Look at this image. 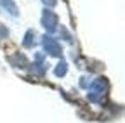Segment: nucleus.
Returning <instances> with one entry per match:
<instances>
[{
  "label": "nucleus",
  "mask_w": 125,
  "mask_h": 123,
  "mask_svg": "<svg viewBox=\"0 0 125 123\" xmlns=\"http://www.w3.org/2000/svg\"><path fill=\"white\" fill-rule=\"evenodd\" d=\"M87 90H89L87 97H89V101H90V102H94V104H103L104 97L108 95L109 83H108V80H106V78L99 76V78H96V80H94V82L87 87Z\"/></svg>",
  "instance_id": "f257e3e1"
},
{
  "label": "nucleus",
  "mask_w": 125,
  "mask_h": 123,
  "mask_svg": "<svg viewBox=\"0 0 125 123\" xmlns=\"http://www.w3.org/2000/svg\"><path fill=\"white\" fill-rule=\"evenodd\" d=\"M42 43H43V49H45V52L49 54V56H54V57H61V54H62V49H61V43L56 40V38H52V37H43V40H42Z\"/></svg>",
  "instance_id": "f03ea898"
},
{
  "label": "nucleus",
  "mask_w": 125,
  "mask_h": 123,
  "mask_svg": "<svg viewBox=\"0 0 125 123\" xmlns=\"http://www.w3.org/2000/svg\"><path fill=\"white\" fill-rule=\"evenodd\" d=\"M42 26L49 33H54L56 29H57V16H56L51 9H45L42 12Z\"/></svg>",
  "instance_id": "7ed1b4c3"
},
{
  "label": "nucleus",
  "mask_w": 125,
  "mask_h": 123,
  "mask_svg": "<svg viewBox=\"0 0 125 123\" xmlns=\"http://www.w3.org/2000/svg\"><path fill=\"white\" fill-rule=\"evenodd\" d=\"M0 7L5 9V12L10 14L12 18H18L19 16V9H18V5H16L14 0H0Z\"/></svg>",
  "instance_id": "20e7f679"
},
{
  "label": "nucleus",
  "mask_w": 125,
  "mask_h": 123,
  "mask_svg": "<svg viewBox=\"0 0 125 123\" xmlns=\"http://www.w3.org/2000/svg\"><path fill=\"white\" fill-rule=\"evenodd\" d=\"M9 63L14 66V68H28V59L24 54H14V56H9Z\"/></svg>",
  "instance_id": "39448f33"
},
{
  "label": "nucleus",
  "mask_w": 125,
  "mask_h": 123,
  "mask_svg": "<svg viewBox=\"0 0 125 123\" xmlns=\"http://www.w3.org/2000/svg\"><path fill=\"white\" fill-rule=\"evenodd\" d=\"M35 37H37V33L33 31V29H28L26 35H24V40H23V47L24 49H31L33 43H35Z\"/></svg>",
  "instance_id": "423d86ee"
},
{
  "label": "nucleus",
  "mask_w": 125,
  "mask_h": 123,
  "mask_svg": "<svg viewBox=\"0 0 125 123\" xmlns=\"http://www.w3.org/2000/svg\"><path fill=\"white\" fill-rule=\"evenodd\" d=\"M68 73V64H66V61H59L56 69H54V75L57 76V78H61V76H64Z\"/></svg>",
  "instance_id": "0eeeda50"
},
{
  "label": "nucleus",
  "mask_w": 125,
  "mask_h": 123,
  "mask_svg": "<svg viewBox=\"0 0 125 123\" xmlns=\"http://www.w3.org/2000/svg\"><path fill=\"white\" fill-rule=\"evenodd\" d=\"M59 33L62 35V38H64L66 42H71V35L68 33V29H66L64 26H61V28H59Z\"/></svg>",
  "instance_id": "6e6552de"
},
{
  "label": "nucleus",
  "mask_w": 125,
  "mask_h": 123,
  "mask_svg": "<svg viewBox=\"0 0 125 123\" xmlns=\"http://www.w3.org/2000/svg\"><path fill=\"white\" fill-rule=\"evenodd\" d=\"M7 37H9V29L4 24H0V38H7Z\"/></svg>",
  "instance_id": "1a4fd4ad"
},
{
  "label": "nucleus",
  "mask_w": 125,
  "mask_h": 123,
  "mask_svg": "<svg viewBox=\"0 0 125 123\" xmlns=\"http://www.w3.org/2000/svg\"><path fill=\"white\" fill-rule=\"evenodd\" d=\"M87 80H89L87 76H82V78H80V87H82V88H87V87H89L90 82H87Z\"/></svg>",
  "instance_id": "9d476101"
},
{
  "label": "nucleus",
  "mask_w": 125,
  "mask_h": 123,
  "mask_svg": "<svg viewBox=\"0 0 125 123\" xmlns=\"http://www.w3.org/2000/svg\"><path fill=\"white\" fill-rule=\"evenodd\" d=\"M42 2H43V4H47V5H49V7H54V5H56V2H57V0H42Z\"/></svg>",
  "instance_id": "9b49d317"
}]
</instances>
